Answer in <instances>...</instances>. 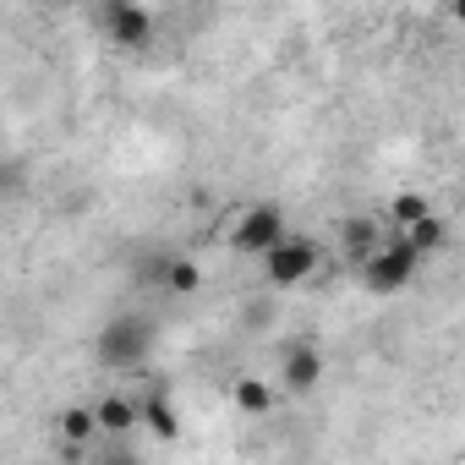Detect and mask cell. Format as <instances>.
Segmentation results:
<instances>
[{
	"instance_id": "6da1fadb",
	"label": "cell",
	"mask_w": 465,
	"mask_h": 465,
	"mask_svg": "<svg viewBox=\"0 0 465 465\" xmlns=\"http://www.w3.org/2000/svg\"><path fill=\"white\" fill-rule=\"evenodd\" d=\"M148 351H153V323H148L143 312H115V318L99 329V345H94L99 367H110V372H132V367H143Z\"/></svg>"
},
{
	"instance_id": "7a4b0ae2",
	"label": "cell",
	"mask_w": 465,
	"mask_h": 465,
	"mask_svg": "<svg viewBox=\"0 0 465 465\" xmlns=\"http://www.w3.org/2000/svg\"><path fill=\"white\" fill-rule=\"evenodd\" d=\"M416 269H421V252H416L405 236L378 242V247L361 258V280H367V291H378V296H400V291L416 280Z\"/></svg>"
},
{
	"instance_id": "3957f363",
	"label": "cell",
	"mask_w": 465,
	"mask_h": 465,
	"mask_svg": "<svg viewBox=\"0 0 465 465\" xmlns=\"http://www.w3.org/2000/svg\"><path fill=\"white\" fill-rule=\"evenodd\" d=\"M263 274H269V285H280V291H296V285H307L312 274H318V242L312 236H285L263 252Z\"/></svg>"
},
{
	"instance_id": "277c9868",
	"label": "cell",
	"mask_w": 465,
	"mask_h": 465,
	"mask_svg": "<svg viewBox=\"0 0 465 465\" xmlns=\"http://www.w3.org/2000/svg\"><path fill=\"white\" fill-rule=\"evenodd\" d=\"M280 236H285V213H280L274 203H252V208L236 219V230H230L236 252H247V258H263Z\"/></svg>"
},
{
	"instance_id": "5b68a950",
	"label": "cell",
	"mask_w": 465,
	"mask_h": 465,
	"mask_svg": "<svg viewBox=\"0 0 465 465\" xmlns=\"http://www.w3.org/2000/svg\"><path fill=\"white\" fill-rule=\"evenodd\" d=\"M104 28L126 50H143L153 39V17H148V6H137V0H104Z\"/></svg>"
},
{
	"instance_id": "8992f818",
	"label": "cell",
	"mask_w": 465,
	"mask_h": 465,
	"mask_svg": "<svg viewBox=\"0 0 465 465\" xmlns=\"http://www.w3.org/2000/svg\"><path fill=\"white\" fill-rule=\"evenodd\" d=\"M280 378H285V389H291V394H312V389L323 383V351H318V345H307V340L285 345Z\"/></svg>"
},
{
	"instance_id": "52a82bcc",
	"label": "cell",
	"mask_w": 465,
	"mask_h": 465,
	"mask_svg": "<svg viewBox=\"0 0 465 465\" xmlns=\"http://www.w3.org/2000/svg\"><path fill=\"white\" fill-rule=\"evenodd\" d=\"M137 421H148L159 438H175V432H181V416H175V405H170L164 383H153V389H148V400L137 405Z\"/></svg>"
},
{
	"instance_id": "ba28073f",
	"label": "cell",
	"mask_w": 465,
	"mask_h": 465,
	"mask_svg": "<svg viewBox=\"0 0 465 465\" xmlns=\"http://www.w3.org/2000/svg\"><path fill=\"white\" fill-rule=\"evenodd\" d=\"M400 236H405V242H411V247H416V252L427 258V252H443V242H449V224H443V219H438V213L427 208L421 219L400 224Z\"/></svg>"
},
{
	"instance_id": "9c48e42d",
	"label": "cell",
	"mask_w": 465,
	"mask_h": 465,
	"mask_svg": "<svg viewBox=\"0 0 465 465\" xmlns=\"http://www.w3.org/2000/svg\"><path fill=\"white\" fill-rule=\"evenodd\" d=\"M378 242H383L378 219H345V224H340V252H345L351 263H361V258H367Z\"/></svg>"
},
{
	"instance_id": "30bf717a",
	"label": "cell",
	"mask_w": 465,
	"mask_h": 465,
	"mask_svg": "<svg viewBox=\"0 0 465 465\" xmlns=\"http://www.w3.org/2000/svg\"><path fill=\"white\" fill-rule=\"evenodd\" d=\"M159 291L192 296V291H203V269H197L192 258H164V263H159Z\"/></svg>"
},
{
	"instance_id": "8fae6325",
	"label": "cell",
	"mask_w": 465,
	"mask_h": 465,
	"mask_svg": "<svg viewBox=\"0 0 465 465\" xmlns=\"http://www.w3.org/2000/svg\"><path fill=\"white\" fill-rule=\"evenodd\" d=\"M94 421H99V432H132L137 427V405L126 394H104L94 405Z\"/></svg>"
},
{
	"instance_id": "7c38bea8",
	"label": "cell",
	"mask_w": 465,
	"mask_h": 465,
	"mask_svg": "<svg viewBox=\"0 0 465 465\" xmlns=\"http://www.w3.org/2000/svg\"><path fill=\"white\" fill-rule=\"evenodd\" d=\"M230 394H236V405H242L247 416H263V411L274 405V389H269L263 378H242L236 389H230Z\"/></svg>"
},
{
	"instance_id": "4fadbf2b",
	"label": "cell",
	"mask_w": 465,
	"mask_h": 465,
	"mask_svg": "<svg viewBox=\"0 0 465 465\" xmlns=\"http://www.w3.org/2000/svg\"><path fill=\"white\" fill-rule=\"evenodd\" d=\"M94 432H99L94 411H83V405H66V411H61V438H66V443H88Z\"/></svg>"
},
{
	"instance_id": "5bb4252c",
	"label": "cell",
	"mask_w": 465,
	"mask_h": 465,
	"mask_svg": "<svg viewBox=\"0 0 465 465\" xmlns=\"http://www.w3.org/2000/svg\"><path fill=\"white\" fill-rule=\"evenodd\" d=\"M427 208H432V203H427L421 192H400V197H394V219H400V224H411V219H421Z\"/></svg>"
}]
</instances>
